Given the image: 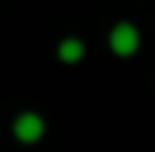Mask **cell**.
Instances as JSON below:
<instances>
[{
	"label": "cell",
	"instance_id": "cell-3",
	"mask_svg": "<svg viewBox=\"0 0 155 152\" xmlns=\"http://www.w3.org/2000/svg\"><path fill=\"white\" fill-rule=\"evenodd\" d=\"M84 54H87V46H84V41L76 38V35H68V38H63V41L57 44V60L65 63V65L82 63Z\"/></svg>",
	"mask_w": 155,
	"mask_h": 152
},
{
	"label": "cell",
	"instance_id": "cell-1",
	"mask_svg": "<svg viewBox=\"0 0 155 152\" xmlns=\"http://www.w3.org/2000/svg\"><path fill=\"white\" fill-rule=\"evenodd\" d=\"M106 44H109V52L114 57H134L142 49V33L134 22L120 19V22L112 24V30L106 35Z\"/></svg>",
	"mask_w": 155,
	"mask_h": 152
},
{
	"label": "cell",
	"instance_id": "cell-2",
	"mask_svg": "<svg viewBox=\"0 0 155 152\" xmlns=\"http://www.w3.org/2000/svg\"><path fill=\"white\" fill-rule=\"evenodd\" d=\"M11 131H14L16 141H22V144H35V141L44 139L46 122H44V117H41L38 112H22V114H16Z\"/></svg>",
	"mask_w": 155,
	"mask_h": 152
}]
</instances>
